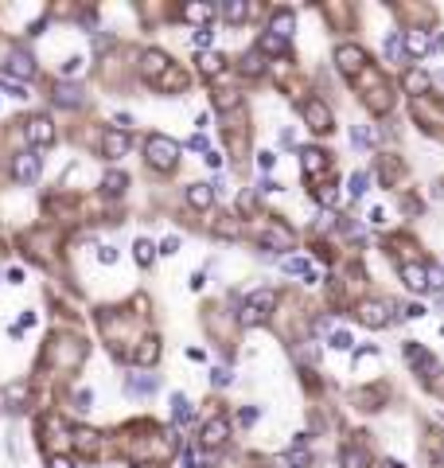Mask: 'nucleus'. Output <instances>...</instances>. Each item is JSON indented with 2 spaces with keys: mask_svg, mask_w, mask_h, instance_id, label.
Returning <instances> with one entry per match:
<instances>
[{
  "mask_svg": "<svg viewBox=\"0 0 444 468\" xmlns=\"http://www.w3.org/2000/svg\"><path fill=\"white\" fill-rule=\"evenodd\" d=\"M145 152H148V164H152L156 172H172L176 168V160H179V140L164 137V133H152L148 145H145Z\"/></svg>",
  "mask_w": 444,
  "mask_h": 468,
  "instance_id": "f257e3e1",
  "label": "nucleus"
},
{
  "mask_svg": "<svg viewBox=\"0 0 444 468\" xmlns=\"http://www.w3.org/2000/svg\"><path fill=\"white\" fill-rule=\"evenodd\" d=\"M336 67H339L343 79H359L363 67H366V51L359 47V43H339L336 47Z\"/></svg>",
  "mask_w": 444,
  "mask_h": 468,
  "instance_id": "f03ea898",
  "label": "nucleus"
},
{
  "mask_svg": "<svg viewBox=\"0 0 444 468\" xmlns=\"http://www.w3.org/2000/svg\"><path fill=\"white\" fill-rule=\"evenodd\" d=\"M24 133H28V140L35 145V149H47V145H55V125H51V118H43V113H35V118L24 125Z\"/></svg>",
  "mask_w": 444,
  "mask_h": 468,
  "instance_id": "7ed1b4c3",
  "label": "nucleus"
},
{
  "mask_svg": "<svg viewBox=\"0 0 444 468\" xmlns=\"http://www.w3.org/2000/svg\"><path fill=\"white\" fill-rule=\"evenodd\" d=\"M300 113H304V121H308V125H312L316 133H327V129H331V110H327L320 98H308L304 106H300Z\"/></svg>",
  "mask_w": 444,
  "mask_h": 468,
  "instance_id": "20e7f679",
  "label": "nucleus"
},
{
  "mask_svg": "<svg viewBox=\"0 0 444 468\" xmlns=\"http://www.w3.org/2000/svg\"><path fill=\"white\" fill-rule=\"evenodd\" d=\"M359 320L366 328H386L394 316H390V305H382V300H363L359 305Z\"/></svg>",
  "mask_w": 444,
  "mask_h": 468,
  "instance_id": "39448f33",
  "label": "nucleus"
},
{
  "mask_svg": "<svg viewBox=\"0 0 444 468\" xmlns=\"http://www.w3.org/2000/svg\"><path fill=\"white\" fill-rule=\"evenodd\" d=\"M12 176L20 179V184H35V179H40V156H35V152L12 156Z\"/></svg>",
  "mask_w": 444,
  "mask_h": 468,
  "instance_id": "423d86ee",
  "label": "nucleus"
},
{
  "mask_svg": "<svg viewBox=\"0 0 444 468\" xmlns=\"http://www.w3.org/2000/svg\"><path fill=\"white\" fill-rule=\"evenodd\" d=\"M140 70H145L148 79L160 82L172 70V63H168V55H164V51H145V55H140Z\"/></svg>",
  "mask_w": 444,
  "mask_h": 468,
  "instance_id": "0eeeda50",
  "label": "nucleus"
},
{
  "mask_svg": "<svg viewBox=\"0 0 444 468\" xmlns=\"http://www.w3.org/2000/svg\"><path fill=\"white\" fill-rule=\"evenodd\" d=\"M227 437H230V421L227 418H211L207 426H203V445H207V449L227 445Z\"/></svg>",
  "mask_w": 444,
  "mask_h": 468,
  "instance_id": "6e6552de",
  "label": "nucleus"
},
{
  "mask_svg": "<svg viewBox=\"0 0 444 468\" xmlns=\"http://www.w3.org/2000/svg\"><path fill=\"white\" fill-rule=\"evenodd\" d=\"M129 152V137L121 129H109L106 137H101V156L106 160H117V156H125Z\"/></svg>",
  "mask_w": 444,
  "mask_h": 468,
  "instance_id": "1a4fd4ad",
  "label": "nucleus"
},
{
  "mask_svg": "<svg viewBox=\"0 0 444 468\" xmlns=\"http://www.w3.org/2000/svg\"><path fill=\"white\" fill-rule=\"evenodd\" d=\"M402 281L413 293H425V289H429V266H413V261H405V266H402Z\"/></svg>",
  "mask_w": 444,
  "mask_h": 468,
  "instance_id": "9d476101",
  "label": "nucleus"
},
{
  "mask_svg": "<svg viewBox=\"0 0 444 468\" xmlns=\"http://www.w3.org/2000/svg\"><path fill=\"white\" fill-rule=\"evenodd\" d=\"M429 82H433V79H429V74H425L421 67H409V70L402 74V86H405V94H413V98L429 90Z\"/></svg>",
  "mask_w": 444,
  "mask_h": 468,
  "instance_id": "9b49d317",
  "label": "nucleus"
},
{
  "mask_svg": "<svg viewBox=\"0 0 444 468\" xmlns=\"http://www.w3.org/2000/svg\"><path fill=\"white\" fill-rule=\"evenodd\" d=\"M215 195H218V191L211 188V184H191V188H188V203L195 211H207L211 203H215Z\"/></svg>",
  "mask_w": 444,
  "mask_h": 468,
  "instance_id": "f8f14e48",
  "label": "nucleus"
},
{
  "mask_svg": "<svg viewBox=\"0 0 444 468\" xmlns=\"http://www.w3.org/2000/svg\"><path fill=\"white\" fill-rule=\"evenodd\" d=\"M300 164H304V176H320V172H327V152L304 149L300 152Z\"/></svg>",
  "mask_w": 444,
  "mask_h": 468,
  "instance_id": "ddd939ff",
  "label": "nucleus"
},
{
  "mask_svg": "<svg viewBox=\"0 0 444 468\" xmlns=\"http://www.w3.org/2000/svg\"><path fill=\"white\" fill-rule=\"evenodd\" d=\"M402 43H405V51H409V55H417V59H421L425 51H433V40H429V35H425V31H405L402 35Z\"/></svg>",
  "mask_w": 444,
  "mask_h": 468,
  "instance_id": "4468645a",
  "label": "nucleus"
},
{
  "mask_svg": "<svg viewBox=\"0 0 444 468\" xmlns=\"http://www.w3.org/2000/svg\"><path fill=\"white\" fill-rule=\"evenodd\" d=\"M55 102L59 106H82V86H74V82H55Z\"/></svg>",
  "mask_w": 444,
  "mask_h": 468,
  "instance_id": "2eb2a0df",
  "label": "nucleus"
},
{
  "mask_svg": "<svg viewBox=\"0 0 444 468\" xmlns=\"http://www.w3.org/2000/svg\"><path fill=\"white\" fill-rule=\"evenodd\" d=\"M8 74L31 79V74H35V63H31V55H24V51H12V55H8Z\"/></svg>",
  "mask_w": 444,
  "mask_h": 468,
  "instance_id": "dca6fc26",
  "label": "nucleus"
},
{
  "mask_svg": "<svg viewBox=\"0 0 444 468\" xmlns=\"http://www.w3.org/2000/svg\"><path fill=\"white\" fill-rule=\"evenodd\" d=\"M405 359H409L413 367L429 371V375H433V371H436V359L429 355V351H425V348H417V344H405Z\"/></svg>",
  "mask_w": 444,
  "mask_h": 468,
  "instance_id": "f3484780",
  "label": "nucleus"
},
{
  "mask_svg": "<svg viewBox=\"0 0 444 468\" xmlns=\"http://www.w3.org/2000/svg\"><path fill=\"white\" fill-rule=\"evenodd\" d=\"M172 421H176V426H191V421H195V410H191V402L183 398V394L172 398Z\"/></svg>",
  "mask_w": 444,
  "mask_h": 468,
  "instance_id": "a211bd4d",
  "label": "nucleus"
},
{
  "mask_svg": "<svg viewBox=\"0 0 444 468\" xmlns=\"http://www.w3.org/2000/svg\"><path fill=\"white\" fill-rule=\"evenodd\" d=\"M183 20L207 28V20H215V8H211V4H188V8H183Z\"/></svg>",
  "mask_w": 444,
  "mask_h": 468,
  "instance_id": "6ab92c4d",
  "label": "nucleus"
},
{
  "mask_svg": "<svg viewBox=\"0 0 444 468\" xmlns=\"http://www.w3.org/2000/svg\"><path fill=\"white\" fill-rule=\"evenodd\" d=\"M156 355H160V339H156V336H152V339H140L137 351H133V363H156Z\"/></svg>",
  "mask_w": 444,
  "mask_h": 468,
  "instance_id": "aec40b11",
  "label": "nucleus"
},
{
  "mask_svg": "<svg viewBox=\"0 0 444 468\" xmlns=\"http://www.w3.org/2000/svg\"><path fill=\"white\" fill-rule=\"evenodd\" d=\"M293 12L288 8H281V12H273V24H269V31H273V35H281V40H288V35H293Z\"/></svg>",
  "mask_w": 444,
  "mask_h": 468,
  "instance_id": "412c9836",
  "label": "nucleus"
},
{
  "mask_svg": "<svg viewBox=\"0 0 444 468\" xmlns=\"http://www.w3.org/2000/svg\"><path fill=\"white\" fill-rule=\"evenodd\" d=\"M125 188H129V176H125V172L113 168V172H106V176H101V191H106V195H121Z\"/></svg>",
  "mask_w": 444,
  "mask_h": 468,
  "instance_id": "4be33fe9",
  "label": "nucleus"
},
{
  "mask_svg": "<svg viewBox=\"0 0 444 468\" xmlns=\"http://www.w3.org/2000/svg\"><path fill=\"white\" fill-rule=\"evenodd\" d=\"M261 242H265V246H277V250H288V246H293V230H285V227H269L265 234H261Z\"/></svg>",
  "mask_w": 444,
  "mask_h": 468,
  "instance_id": "5701e85b",
  "label": "nucleus"
},
{
  "mask_svg": "<svg viewBox=\"0 0 444 468\" xmlns=\"http://www.w3.org/2000/svg\"><path fill=\"white\" fill-rule=\"evenodd\" d=\"M257 51H261V55H288V40H281V35L265 31V35H261V43H257Z\"/></svg>",
  "mask_w": 444,
  "mask_h": 468,
  "instance_id": "b1692460",
  "label": "nucleus"
},
{
  "mask_svg": "<svg viewBox=\"0 0 444 468\" xmlns=\"http://www.w3.org/2000/svg\"><path fill=\"white\" fill-rule=\"evenodd\" d=\"M246 305H254L257 312H265V316H269L273 305H277V293L273 289H257V293H249V297H246Z\"/></svg>",
  "mask_w": 444,
  "mask_h": 468,
  "instance_id": "393cba45",
  "label": "nucleus"
},
{
  "mask_svg": "<svg viewBox=\"0 0 444 468\" xmlns=\"http://www.w3.org/2000/svg\"><path fill=\"white\" fill-rule=\"evenodd\" d=\"M222 16H227L230 24H242L249 16V4L246 0H227V4H222Z\"/></svg>",
  "mask_w": 444,
  "mask_h": 468,
  "instance_id": "a878e982",
  "label": "nucleus"
},
{
  "mask_svg": "<svg viewBox=\"0 0 444 468\" xmlns=\"http://www.w3.org/2000/svg\"><path fill=\"white\" fill-rule=\"evenodd\" d=\"M222 55H218V51H203V55H199V70H203V74H218V70H222Z\"/></svg>",
  "mask_w": 444,
  "mask_h": 468,
  "instance_id": "bb28decb",
  "label": "nucleus"
},
{
  "mask_svg": "<svg viewBox=\"0 0 444 468\" xmlns=\"http://www.w3.org/2000/svg\"><path fill=\"white\" fill-rule=\"evenodd\" d=\"M366 465H370V457H366L363 449H355V445L343 449V468H366Z\"/></svg>",
  "mask_w": 444,
  "mask_h": 468,
  "instance_id": "cd10ccee",
  "label": "nucleus"
},
{
  "mask_svg": "<svg viewBox=\"0 0 444 468\" xmlns=\"http://www.w3.org/2000/svg\"><path fill=\"white\" fill-rule=\"evenodd\" d=\"M160 382H156V375H133L129 379V390H137V394H152Z\"/></svg>",
  "mask_w": 444,
  "mask_h": 468,
  "instance_id": "c85d7f7f",
  "label": "nucleus"
},
{
  "mask_svg": "<svg viewBox=\"0 0 444 468\" xmlns=\"http://www.w3.org/2000/svg\"><path fill=\"white\" fill-rule=\"evenodd\" d=\"M261 70H265L261 51H249V55H242V74H261Z\"/></svg>",
  "mask_w": 444,
  "mask_h": 468,
  "instance_id": "c756f323",
  "label": "nucleus"
},
{
  "mask_svg": "<svg viewBox=\"0 0 444 468\" xmlns=\"http://www.w3.org/2000/svg\"><path fill=\"white\" fill-rule=\"evenodd\" d=\"M156 86H164V90H183V86H188V74H183V70H176V67H172L168 74H164V79L156 82Z\"/></svg>",
  "mask_w": 444,
  "mask_h": 468,
  "instance_id": "7c9ffc66",
  "label": "nucleus"
},
{
  "mask_svg": "<svg viewBox=\"0 0 444 468\" xmlns=\"http://www.w3.org/2000/svg\"><path fill=\"white\" fill-rule=\"evenodd\" d=\"M285 273H304V281H316V273L308 269L304 258H285Z\"/></svg>",
  "mask_w": 444,
  "mask_h": 468,
  "instance_id": "2f4dec72",
  "label": "nucleus"
},
{
  "mask_svg": "<svg viewBox=\"0 0 444 468\" xmlns=\"http://www.w3.org/2000/svg\"><path fill=\"white\" fill-rule=\"evenodd\" d=\"M285 460H288V468H308V465H312V453H304V445H296Z\"/></svg>",
  "mask_w": 444,
  "mask_h": 468,
  "instance_id": "473e14b6",
  "label": "nucleus"
},
{
  "mask_svg": "<svg viewBox=\"0 0 444 468\" xmlns=\"http://www.w3.org/2000/svg\"><path fill=\"white\" fill-rule=\"evenodd\" d=\"M238 102H242V98H238L234 90H218V94H215V110H234Z\"/></svg>",
  "mask_w": 444,
  "mask_h": 468,
  "instance_id": "72a5a7b5",
  "label": "nucleus"
},
{
  "mask_svg": "<svg viewBox=\"0 0 444 468\" xmlns=\"http://www.w3.org/2000/svg\"><path fill=\"white\" fill-rule=\"evenodd\" d=\"M133 258H137V266H148V261H152V242H148V239H137V246H133Z\"/></svg>",
  "mask_w": 444,
  "mask_h": 468,
  "instance_id": "f704fd0d",
  "label": "nucleus"
},
{
  "mask_svg": "<svg viewBox=\"0 0 444 468\" xmlns=\"http://www.w3.org/2000/svg\"><path fill=\"white\" fill-rule=\"evenodd\" d=\"M327 344H331L336 351H347L351 344H355V339H351V332H343V328H339V332H331V339H327Z\"/></svg>",
  "mask_w": 444,
  "mask_h": 468,
  "instance_id": "c9c22d12",
  "label": "nucleus"
},
{
  "mask_svg": "<svg viewBox=\"0 0 444 468\" xmlns=\"http://www.w3.org/2000/svg\"><path fill=\"white\" fill-rule=\"evenodd\" d=\"M179 468H203V457H199L195 449H183L179 453Z\"/></svg>",
  "mask_w": 444,
  "mask_h": 468,
  "instance_id": "e433bc0d",
  "label": "nucleus"
},
{
  "mask_svg": "<svg viewBox=\"0 0 444 468\" xmlns=\"http://www.w3.org/2000/svg\"><path fill=\"white\" fill-rule=\"evenodd\" d=\"M347 191H351L355 200H359V195H366V172H355V176H351V188H347Z\"/></svg>",
  "mask_w": 444,
  "mask_h": 468,
  "instance_id": "4c0bfd02",
  "label": "nucleus"
},
{
  "mask_svg": "<svg viewBox=\"0 0 444 468\" xmlns=\"http://www.w3.org/2000/svg\"><path fill=\"white\" fill-rule=\"evenodd\" d=\"M402 51H405L402 35H390V40H386V59H397V55H402Z\"/></svg>",
  "mask_w": 444,
  "mask_h": 468,
  "instance_id": "58836bf2",
  "label": "nucleus"
},
{
  "mask_svg": "<svg viewBox=\"0 0 444 468\" xmlns=\"http://www.w3.org/2000/svg\"><path fill=\"white\" fill-rule=\"evenodd\" d=\"M316 200H320V203H324V207H331V203H336V200H339V191H336V188H331V184H327V188H316Z\"/></svg>",
  "mask_w": 444,
  "mask_h": 468,
  "instance_id": "ea45409f",
  "label": "nucleus"
},
{
  "mask_svg": "<svg viewBox=\"0 0 444 468\" xmlns=\"http://www.w3.org/2000/svg\"><path fill=\"white\" fill-rule=\"evenodd\" d=\"M429 289H436V293L444 289V269L441 266H429Z\"/></svg>",
  "mask_w": 444,
  "mask_h": 468,
  "instance_id": "a19ab883",
  "label": "nucleus"
},
{
  "mask_svg": "<svg viewBox=\"0 0 444 468\" xmlns=\"http://www.w3.org/2000/svg\"><path fill=\"white\" fill-rule=\"evenodd\" d=\"M82 63H86L82 55H70V59L63 63V74H67V79H70V74H79V70H82Z\"/></svg>",
  "mask_w": 444,
  "mask_h": 468,
  "instance_id": "79ce46f5",
  "label": "nucleus"
},
{
  "mask_svg": "<svg viewBox=\"0 0 444 468\" xmlns=\"http://www.w3.org/2000/svg\"><path fill=\"white\" fill-rule=\"evenodd\" d=\"M215 230L222 234V239H234V234H238V223H230V219H218V223H215Z\"/></svg>",
  "mask_w": 444,
  "mask_h": 468,
  "instance_id": "37998d69",
  "label": "nucleus"
},
{
  "mask_svg": "<svg viewBox=\"0 0 444 468\" xmlns=\"http://www.w3.org/2000/svg\"><path fill=\"white\" fill-rule=\"evenodd\" d=\"M98 261L101 266H113L117 261V246H98Z\"/></svg>",
  "mask_w": 444,
  "mask_h": 468,
  "instance_id": "c03bdc74",
  "label": "nucleus"
},
{
  "mask_svg": "<svg viewBox=\"0 0 444 468\" xmlns=\"http://www.w3.org/2000/svg\"><path fill=\"white\" fill-rule=\"evenodd\" d=\"M254 421H257V410H254V406H242V410H238V426H254Z\"/></svg>",
  "mask_w": 444,
  "mask_h": 468,
  "instance_id": "a18cd8bd",
  "label": "nucleus"
},
{
  "mask_svg": "<svg viewBox=\"0 0 444 468\" xmlns=\"http://www.w3.org/2000/svg\"><path fill=\"white\" fill-rule=\"evenodd\" d=\"M47 468H74V460H70L67 453H55V457L47 460Z\"/></svg>",
  "mask_w": 444,
  "mask_h": 468,
  "instance_id": "49530a36",
  "label": "nucleus"
},
{
  "mask_svg": "<svg viewBox=\"0 0 444 468\" xmlns=\"http://www.w3.org/2000/svg\"><path fill=\"white\" fill-rule=\"evenodd\" d=\"M211 40H215V31H211V28H199L195 31V47H211Z\"/></svg>",
  "mask_w": 444,
  "mask_h": 468,
  "instance_id": "de8ad7c7",
  "label": "nucleus"
},
{
  "mask_svg": "<svg viewBox=\"0 0 444 468\" xmlns=\"http://www.w3.org/2000/svg\"><path fill=\"white\" fill-rule=\"evenodd\" d=\"M211 382H215V387H227V382H230V371H227V367H215V371H211Z\"/></svg>",
  "mask_w": 444,
  "mask_h": 468,
  "instance_id": "09e8293b",
  "label": "nucleus"
},
{
  "mask_svg": "<svg viewBox=\"0 0 444 468\" xmlns=\"http://www.w3.org/2000/svg\"><path fill=\"white\" fill-rule=\"evenodd\" d=\"M176 250H179V239H176V234H172V239H164V242H160V254H176Z\"/></svg>",
  "mask_w": 444,
  "mask_h": 468,
  "instance_id": "8fccbe9b",
  "label": "nucleus"
},
{
  "mask_svg": "<svg viewBox=\"0 0 444 468\" xmlns=\"http://www.w3.org/2000/svg\"><path fill=\"white\" fill-rule=\"evenodd\" d=\"M203 160H207L211 168H222V152H218V149H207V156H203Z\"/></svg>",
  "mask_w": 444,
  "mask_h": 468,
  "instance_id": "3c124183",
  "label": "nucleus"
},
{
  "mask_svg": "<svg viewBox=\"0 0 444 468\" xmlns=\"http://www.w3.org/2000/svg\"><path fill=\"white\" fill-rule=\"evenodd\" d=\"M254 203H257V195H254V191H246V195L238 200V207H242V211H254Z\"/></svg>",
  "mask_w": 444,
  "mask_h": 468,
  "instance_id": "603ef678",
  "label": "nucleus"
},
{
  "mask_svg": "<svg viewBox=\"0 0 444 468\" xmlns=\"http://www.w3.org/2000/svg\"><path fill=\"white\" fill-rule=\"evenodd\" d=\"M94 406V394H90V390H79V410H90Z\"/></svg>",
  "mask_w": 444,
  "mask_h": 468,
  "instance_id": "864d4df0",
  "label": "nucleus"
},
{
  "mask_svg": "<svg viewBox=\"0 0 444 468\" xmlns=\"http://www.w3.org/2000/svg\"><path fill=\"white\" fill-rule=\"evenodd\" d=\"M257 164H261V168H273V152H257Z\"/></svg>",
  "mask_w": 444,
  "mask_h": 468,
  "instance_id": "5fc2aeb1",
  "label": "nucleus"
},
{
  "mask_svg": "<svg viewBox=\"0 0 444 468\" xmlns=\"http://www.w3.org/2000/svg\"><path fill=\"white\" fill-rule=\"evenodd\" d=\"M137 468H156V465H137Z\"/></svg>",
  "mask_w": 444,
  "mask_h": 468,
  "instance_id": "6e6d98bb",
  "label": "nucleus"
}]
</instances>
